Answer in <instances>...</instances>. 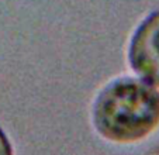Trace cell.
<instances>
[{"instance_id": "3957f363", "label": "cell", "mask_w": 159, "mask_h": 155, "mask_svg": "<svg viewBox=\"0 0 159 155\" xmlns=\"http://www.w3.org/2000/svg\"><path fill=\"white\" fill-rule=\"evenodd\" d=\"M0 155H13L10 143L7 140L6 134L2 131V128H0Z\"/></svg>"}, {"instance_id": "7a4b0ae2", "label": "cell", "mask_w": 159, "mask_h": 155, "mask_svg": "<svg viewBox=\"0 0 159 155\" xmlns=\"http://www.w3.org/2000/svg\"><path fill=\"white\" fill-rule=\"evenodd\" d=\"M129 62L149 85L159 86V12L141 23L129 45Z\"/></svg>"}, {"instance_id": "6da1fadb", "label": "cell", "mask_w": 159, "mask_h": 155, "mask_svg": "<svg viewBox=\"0 0 159 155\" xmlns=\"http://www.w3.org/2000/svg\"><path fill=\"white\" fill-rule=\"evenodd\" d=\"M93 120L110 140H139L159 123V92L145 81L116 79L97 96Z\"/></svg>"}]
</instances>
